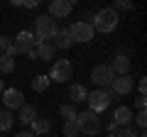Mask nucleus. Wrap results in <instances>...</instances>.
Masks as SVG:
<instances>
[{
	"label": "nucleus",
	"instance_id": "obj_32",
	"mask_svg": "<svg viewBox=\"0 0 147 137\" xmlns=\"http://www.w3.org/2000/svg\"><path fill=\"white\" fill-rule=\"evenodd\" d=\"M15 137H34V135H32V132H27V130H22V132H17Z\"/></svg>",
	"mask_w": 147,
	"mask_h": 137
},
{
	"label": "nucleus",
	"instance_id": "obj_29",
	"mask_svg": "<svg viewBox=\"0 0 147 137\" xmlns=\"http://www.w3.org/2000/svg\"><path fill=\"white\" fill-rule=\"evenodd\" d=\"M37 5H39V0H25L22 3V7H27V10H34Z\"/></svg>",
	"mask_w": 147,
	"mask_h": 137
},
{
	"label": "nucleus",
	"instance_id": "obj_21",
	"mask_svg": "<svg viewBox=\"0 0 147 137\" xmlns=\"http://www.w3.org/2000/svg\"><path fill=\"white\" fill-rule=\"evenodd\" d=\"M59 115L64 118V122H69V120H76V115H79V110L71 105V103H66V105H61L59 108Z\"/></svg>",
	"mask_w": 147,
	"mask_h": 137
},
{
	"label": "nucleus",
	"instance_id": "obj_22",
	"mask_svg": "<svg viewBox=\"0 0 147 137\" xmlns=\"http://www.w3.org/2000/svg\"><path fill=\"white\" fill-rule=\"evenodd\" d=\"M15 71V59L0 54V74H12Z\"/></svg>",
	"mask_w": 147,
	"mask_h": 137
},
{
	"label": "nucleus",
	"instance_id": "obj_17",
	"mask_svg": "<svg viewBox=\"0 0 147 137\" xmlns=\"http://www.w3.org/2000/svg\"><path fill=\"white\" fill-rule=\"evenodd\" d=\"M54 49H69V47H71V37H69V30H59L57 32V34H54Z\"/></svg>",
	"mask_w": 147,
	"mask_h": 137
},
{
	"label": "nucleus",
	"instance_id": "obj_25",
	"mask_svg": "<svg viewBox=\"0 0 147 137\" xmlns=\"http://www.w3.org/2000/svg\"><path fill=\"white\" fill-rule=\"evenodd\" d=\"M132 118H135V122H137L140 127L147 125V113H145V110H137V115H132Z\"/></svg>",
	"mask_w": 147,
	"mask_h": 137
},
{
	"label": "nucleus",
	"instance_id": "obj_35",
	"mask_svg": "<svg viewBox=\"0 0 147 137\" xmlns=\"http://www.w3.org/2000/svg\"><path fill=\"white\" fill-rule=\"evenodd\" d=\"M110 137H113V135H110Z\"/></svg>",
	"mask_w": 147,
	"mask_h": 137
},
{
	"label": "nucleus",
	"instance_id": "obj_18",
	"mask_svg": "<svg viewBox=\"0 0 147 137\" xmlns=\"http://www.w3.org/2000/svg\"><path fill=\"white\" fill-rule=\"evenodd\" d=\"M49 76H44V74H39V76H34V81H32V91L34 93H44V91L49 88Z\"/></svg>",
	"mask_w": 147,
	"mask_h": 137
},
{
	"label": "nucleus",
	"instance_id": "obj_11",
	"mask_svg": "<svg viewBox=\"0 0 147 137\" xmlns=\"http://www.w3.org/2000/svg\"><path fill=\"white\" fill-rule=\"evenodd\" d=\"M74 10V0H52L49 3V17L59 20V17H69Z\"/></svg>",
	"mask_w": 147,
	"mask_h": 137
},
{
	"label": "nucleus",
	"instance_id": "obj_1",
	"mask_svg": "<svg viewBox=\"0 0 147 137\" xmlns=\"http://www.w3.org/2000/svg\"><path fill=\"white\" fill-rule=\"evenodd\" d=\"M59 32V25L54 17L49 15H42L34 20V34H37V42H52L54 34Z\"/></svg>",
	"mask_w": 147,
	"mask_h": 137
},
{
	"label": "nucleus",
	"instance_id": "obj_9",
	"mask_svg": "<svg viewBox=\"0 0 147 137\" xmlns=\"http://www.w3.org/2000/svg\"><path fill=\"white\" fill-rule=\"evenodd\" d=\"M34 44H37V39H34V34L32 32H20L15 37V42H12V47H15V54H30L32 49H34Z\"/></svg>",
	"mask_w": 147,
	"mask_h": 137
},
{
	"label": "nucleus",
	"instance_id": "obj_19",
	"mask_svg": "<svg viewBox=\"0 0 147 137\" xmlns=\"http://www.w3.org/2000/svg\"><path fill=\"white\" fill-rule=\"evenodd\" d=\"M30 127H32V135H47V132H49V120L37 118V120L30 122Z\"/></svg>",
	"mask_w": 147,
	"mask_h": 137
},
{
	"label": "nucleus",
	"instance_id": "obj_15",
	"mask_svg": "<svg viewBox=\"0 0 147 137\" xmlns=\"http://www.w3.org/2000/svg\"><path fill=\"white\" fill-rule=\"evenodd\" d=\"M86 95H88V91H86V86H81V83H74L71 88H69V98H71V105H76V103H84Z\"/></svg>",
	"mask_w": 147,
	"mask_h": 137
},
{
	"label": "nucleus",
	"instance_id": "obj_7",
	"mask_svg": "<svg viewBox=\"0 0 147 137\" xmlns=\"http://www.w3.org/2000/svg\"><path fill=\"white\" fill-rule=\"evenodd\" d=\"M91 79H93L96 86H100V88H108L110 83H113V71H110L108 64H98V66H93V71H91Z\"/></svg>",
	"mask_w": 147,
	"mask_h": 137
},
{
	"label": "nucleus",
	"instance_id": "obj_16",
	"mask_svg": "<svg viewBox=\"0 0 147 137\" xmlns=\"http://www.w3.org/2000/svg\"><path fill=\"white\" fill-rule=\"evenodd\" d=\"M37 118H39V115H37V108H34V105H27V103H25V105L20 108V115H17V120H20L22 125H30V122L37 120Z\"/></svg>",
	"mask_w": 147,
	"mask_h": 137
},
{
	"label": "nucleus",
	"instance_id": "obj_31",
	"mask_svg": "<svg viewBox=\"0 0 147 137\" xmlns=\"http://www.w3.org/2000/svg\"><path fill=\"white\" fill-rule=\"evenodd\" d=\"M108 130H110V135H115V132H118V130H120V127H118V125H115V122H110V125H108Z\"/></svg>",
	"mask_w": 147,
	"mask_h": 137
},
{
	"label": "nucleus",
	"instance_id": "obj_13",
	"mask_svg": "<svg viewBox=\"0 0 147 137\" xmlns=\"http://www.w3.org/2000/svg\"><path fill=\"white\" fill-rule=\"evenodd\" d=\"M110 122H115L118 127H130V122H132V110H130L127 105H118Z\"/></svg>",
	"mask_w": 147,
	"mask_h": 137
},
{
	"label": "nucleus",
	"instance_id": "obj_26",
	"mask_svg": "<svg viewBox=\"0 0 147 137\" xmlns=\"http://www.w3.org/2000/svg\"><path fill=\"white\" fill-rule=\"evenodd\" d=\"M113 137H137V135L132 132V127H120V130H118Z\"/></svg>",
	"mask_w": 147,
	"mask_h": 137
},
{
	"label": "nucleus",
	"instance_id": "obj_3",
	"mask_svg": "<svg viewBox=\"0 0 147 137\" xmlns=\"http://www.w3.org/2000/svg\"><path fill=\"white\" fill-rule=\"evenodd\" d=\"M76 125H79V132L81 135H88V137H96L100 132V118L96 115L93 110H84L76 115Z\"/></svg>",
	"mask_w": 147,
	"mask_h": 137
},
{
	"label": "nucleus",
	"instance_id": "obj_23",
	"mask_svg": "<svg viewBox=\"0 0 147 137\" xmlns=\"http://www.w3.org/2000/svg\"><path fill=\"white\" fill-rule=\"evenodd\" d=\"M0 52L5 54V56H12V59L17 56V54H15V47H12V39H10V37H0Z\"/></svg>",
	"mask_w": 147,
	"mask_h": 137
},
{
	"label": "nucleus",
	"instance_id": "obj_12",
	"mask_svg": "<svg viewBox=\"0 0 147 137\" xmlns=\"http://www.w3.org/2000/svg\"><path fill=\"white\" fill-rule=\"evenodd\" d=\"M108 66H110V71H113V76H127L132 61H130L127 54H118V56L113 59V64H108Z\"/></svg>",
	"mask_w": 147,
	"mask_h": 137
},
{
	"label": "nucleus",
	"instance_id": "obj_28",
	"mask_svg": "<svg viewBox=\"0 0 147 137\" xmlns=\"http://www.w3.org/2000/svg\"><path fill=\"white\" fill-rule=\"evenodd\" d=\"M135 105L140 108V110H145V105H147V95H137V98H135Z\"/></svg>",
	"mask_w": 147,
	"mask_h": 137
},
{
	"label": "nucleus",
	"instance_id": "obj_6",
	"mask_svg": "<svg viewBox=\"0 0 147 137\" xmlns=\"http://www.w3.org/2000/svg\"><path fill=\"white\" fill-rule=\"evenodd\" d=\"M69 30V37H71V42H91L93 39V25L91 22H86V20H81V22H74L71 27H66Z\"/></svg>",
	"mask_w": 147,
	"mask_h": 137
},
{
	"label": "nucleus",
	"instance_id": "obj_24",
	"mask_svg": "<svg viewBox=\"0 0 147 137\" xmlns=\"http://www.w3.org/2000/svg\"><path fill=\"white\" fill-rule=\"evenodd\" d=\"M61 132H64V137H79V135H81V132H79V125H76V120H69V122H64Z\"/></svg>",
	"mask_w": 147,
	"mask_h": 137
},
{
	"label": "nucleus",
	"instance_id": "obj_33",
	"mask_svg": "<svg viewBox=\"0 0 147 137\" xmlns=\"http://www.w3.org/2000/svg\"><path fill=\"white\" fill-rule=\"evenodd\" d=\"M3 91H5V83H3V79H0V93H3Z\"/></svg>",
	"mask_w": 147,
	"mask_h": 137
},
{
	"label": "nucleus",
	"instance_id": "obj_34",
	"mask_svg": "<svg viewBox=\"0 0 147 137\" xmlns=\"http://www.w3.org/2000/svg\"><path fill=\"white\" fill-rule=\"evenodd\" d=\"M137 137H147V135H145V132H140V135H137Z\"/></svg>",
	"mask_w": 147,
	"mask_h": 137
},
{
	"label": "nucleus",
	"instance_id": "obj_14",
	"mask_svg": "<svg viewBox=\"0 0 147 137\" xmlns=\"http://www.w3.org/2000/svg\"><path fill=\"white\" fill-rule=\"evenodd\" d=\"M34 54H37V59L49 61V59H54V44L52 42H37L34 44Z\"/></svg>",
	"mask_w": 147,
	"mask_h": 137
},
{
	"label": "nucleus",
	"instance_id": "obj_2",
	"mask_svg": "<svg viewBox=\"0 0 147 137\" xmlns=\"http://www.w3.org/2000/svg\"><path fill=\"white\" fill-rule=\"evenodd\" d=\"M118 20H120V17H118V12L113 10V7H103V10L96 12V17H93L91 25H93L96 32H113L118 27Z\"/></svg>",
	"mask_w": 147,
	"mask_h": 137
},
{
	"label": "nucleus",
	"instance_id": "obj_30",
	"mask_svg": "<svg viewBox=\"0 0 147 137\" xmlns=\"http://www.w3.org/2000/svg\"><path fill=\"white\" fill-rule=\"evenodd\" d=\"M137 91H140V95H145V91H147V81H145V79L137 81Z\"/></svg>",
	"mask_w": 147,
	"mask_h": 137
},
{
	"label": "nucleus",
	"instance_id": "obj_4",
	"mask_svg": "<svg viewBox=\"0 0 147 137\" xmlns=\"http://www.w3.org/2000/svg\"><path fill=\"white\" fill-rule=\"evenodd\" d=\"M74 76V64L69 59H57L49 68V81H57V83H66Z\"/></svg>",
	"mask_w": 147,
	"mask_h": 137
},
{
	"label": "nucleus",
	"instance_id": "obj_5",
	"mask_svg": "<svg viewBox=\"0 0 147 137\" xmlns=\"http://www.w3.org/2000/svg\"><path fill=\"white\" fill-rule=\"evenodd\" d=\"M86 100H88V110H93L96 115H98V113H103L105 108L110 105L113 95L108 93V88H96V91H91V93L86 95Z\"/></svg>",
	"mask_w": 147,
	"mask_h": 137
},
{
	"label": "nucleus",
	"instance_id": "obj_8",
	"mask_svg": "<svg viewBox=\"0 0 147 137\" xmlns=\"http://www.w3.org/2000/svg\"><path fill=\"white\" fill-rule=\"evenodd\" d=\"M3 103H5V110H20L22 105H25V95H22V91L17 88H5L3 91Z\"/></svg>",
	"mask_w": 147,
	"mask_h": 137
},
{
	"label": "nucleus",
	"instance_id": "obj_10",
	"mask_svg": "<svg viewBox=\"0 0 147 137\" xmlns=\"http://www.w3.org/2000/svg\"><path fill=\"white\" fill-rule=\"evenodd\" d=\"M108 93L110 95H127V93H132V79L130 76H115L113 83L108 86Z\"/></svg>",
	"mask_w": 147,
	"mask_h": 137
},
{
	"label": "nucleus",
	"instance_id": "obj_20",
	"mask_svg": "<svg viewBox=\"0 0 147 137\" xmlns=\"http://www.w3.org/2000/svg\"><path fill=\"white\" fill-rule=\"evenodd\" d=\"M15 125V115L10 110H0V132H7Z\"/></svg>",
	"mask_w": 147,
	"mask_h": 137
},
{
	"label": "nucleus",
	"instance_id": "obj_27",
	"mask_svg": "<svg viewBox=\"0 0 147 137\" xmlns=\"http://www.w3.org/2000/svg\"><path fill=\"white\" fill-rule=\"evenodd\" d=\"M130 7H132V3H127V0H118V3H115V7H113V10H130Z\"/></svg>",
	"mask_w": 147,
	"mask_h": 137
}]
</instances>
